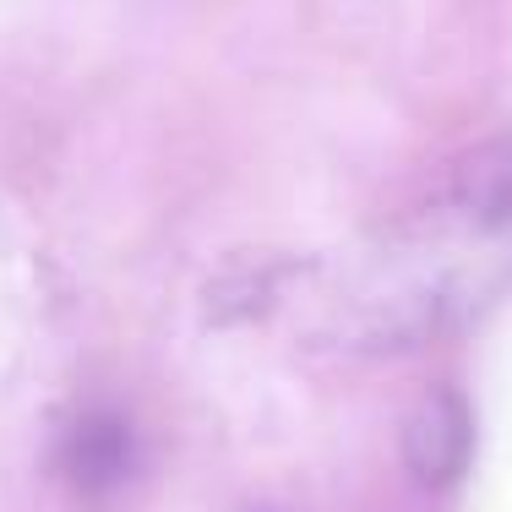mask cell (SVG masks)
I'll return each instance as SVG.
<instances>
[{"instance_id": "2", "label": "cell", "mask_w": 512, "mask_h": 512, "mask_svg": "<svg viewBox=\"0 0 512 512\" xmlns=\"http://www.w3.org/2000/svg\"><path fill=\"white\" fill-rule=\"evenodd\" d=\"M60 469L77 491H115L131 474V425L109 409H88L60 442Z\"/></svg>"}, {"instance_id": "1", "label": "cell", "mask_w": 512, "mask_h": 512, "mask_svg": "<svg viewBox=\"0 0 512 512\" xmlns=\"http://www.w3.org/2000/svg\"><path fill=\"white\" fill-rule=\"evenodd\" d=\"M474 447V420L469 404L458 393H431L420 398V409L409 414V431H404V453L409 469L420 474L425 485H453L469 463Z\"/></svg>"}]
</instances>
